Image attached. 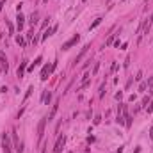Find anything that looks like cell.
I'll return each instance as SVG.
<instances>
[{"label": "cell", "instance_id": "277c9868", "mask_svg": "<svg viewBox=\"0 0 153 153\" xmlns=\"http://www.w3.org/2000/svg\"><path fill=\"white\" fill-rule=\"evenodd\" d=\"M78 39H80V36H78V34H75L71 39H68L66 43H64V45H62V50H70L73 45H77V43H78Z\"/></svg>", "mask_w": 153, "mask_h": 153}, {"label": "cell", "instance_id": "cb8c5ba5", "mask_svg": "<svg viewBox=\"0 0 153 153\" xmlns=\"http://www.w3.org/2000/svg\"><path fill=\"white\" fill-rule=\"evenodd\" d=\"M4 5H5V2L2 0V2H0V11H2V7H4Z\"/></svg>", "mask_w": 153, "mask_h": 153}, {"label": "cell", "instance_id": "44dd1931", "mask_svg": "<svg viewBox=\"0 0 153 153\" xmlns=\"http://www.w3.org/2000/svg\"><path fill=\"white\" fill-rule=\"evenodd\" d=\"M46 25H48V18H46V20H45V21H43V23H41V29H45Z\"/></svg>", "mask_w": 153, "mask_h": 153}, {"label": "cell", "instance_id": "ba28073f", "mask_svg": "<svg viewBox=\"0 0 153 153\" xmlns=\"http://www.w3.org/2000/svg\"><path fill=\"white\" fill-rule=\"evenodd\" d=\"M16 27H18V30H23V27H25V18L21 16V13H18V18H16Z\"/></svg>", "mask_w": 153, "mask_h": 153}, {"label": "cell", "instance_id": "7a4b0ae2", "mask_svg": "<svg viewBox=\"0 0 153 153\" xmlns=\"http://www.w3.org/2000/svg\"><path fill=\"white\" fill-rule=\"evenodd\" d=\"M46 121H48V119H46V118H43V119H41L39 121V125H38V141H43V135H45V126H46Z\"/></svg>", "mask_w": 153, "mask_h": 153}, {"label": "cell", "instance_id": "484cf974", "mask_svg": "<svg viewBox=\"0 0 153 153\" xmlns=\"http://www.w3.org/2000/svg\"><path fill=\"white\" fill-rule=\"evenodd\" d=\"M150 94L153 96V84H151V87H150Z\"/></svg>", "mask_w": 153, "mask_h": 153}, {"label": "cell", "instance_id": "5b68a950", "mask_svg": "<svg viewBox=\"0 0 153 153\" xmlns=\"http://www.w3.org/2000/svg\"><path fill=\"white\" fill-rule=\"evenodd\" d=\"M64 144H66V137L62 135V137H59L57 139V143H55V148H53V153H61L62 148H64Z\"/></svg>", "mask_w": 153, "mask_h": 153}, {"label": "cell", "instance_id": "e0dca14e", "mask_svg": "<svg viewBox=\"0 0 153 153\" xmlns=\"http://www.w3.org/2000/svg\"><path fill=\"white\" fill-rule=\"evenodd\" d=\"M16 41H18V45H20V46H25V39H23V38H20V36H18V38H16Z\"/></svg>", "mask_w": 153, "mask_h": 153}, {"label": "cell", "instance_id": "8992f818", "mask_svg": "<svg viewBox=\"0 0 153 153\" xmlns=\"http://www.w3.org/2000/svg\"><path fill=\"white\" fill-rule=\"evenodd\" d=\"M0 64H2V70L7 73V70H9V64H7V59H5V53L0 50Z\"/></svg>", "mask_w": 153, "mask_h": 153}, {"label": "cell", "instance_id": "83f0119b", "mask_svg": "<svg viewBox=\"0 0 153 153\" xmlns=\"http://www.w3.org/2000/svg\"><path fill=\"white\" fill-rule=\"evenodd\" d=\"M109 2H111V0H109Z\"/></svg>", "mask_w": 153, "mask_h": 153}, {"label": "cell", "instance_id": "7c38bea8", "mask_svg": "<svg viewBox=\"0 0 153 153\" xmlns=\"http://www.w3.org/2000/svg\"><path fill=\"white\" fill-rule=\"evenodd\" d=\"M38 18H39V14H38V11H34V13L30 14V20H29V23H30V25H36V23H38Z\"/></svg>", "mask_w": 153, "mask_h": 153}, {"label": "cell", "instance_id": "ffe728a7", "mask_svg": "<svg viewBox=\"0 0 153 153\" xmlns=\"http://www.w3.org/2000/svg\"><path fill=\"white\" fill-rule=\"evenodd\" d=\"M121 98H123V93H121V91L116 93V100H121Z\"/></svg>", "mask_w": 153, "mask_h": 153}, {"label": "cell", "instance_id": "3957f363", "mask_svg": "<svg viewBox=\"0 0 153 153\" xmlns=\"http://www.w3.org/2000/svg\"><path fill=\"white\" fill-rule=\"evenodd\" d=\"M53 70H55V62H52L50 66L46 64V66L43 68V71H41V80H46V78H48V75H50Z\"/></svg>", "mask_w": 153, "mask_h": 153}, {"label": "cell", "instance_id": "52a82bcc", "mask_svg": "<svg viewBox=\"0 0 153 153\" xmlns=\"http://www.w3.org/2000/svg\"><path fill=\"white\" fill-rule=\"evenodd\" d=\"M89 48H91V46H89V45H85V46L82 48V52H80V53H78V55H77V57H75V61H73V64H77V62H80V61H82V57H84V55L87 53V50H89Z\"/></svg>", "mask_w": 153, "mask_h": 153}, {"label": "cell", "instance_id": "6da1fadb", "mask_svg": "<svg viewBox=\"0 0 153 153\" xmlns=\"http://www.w3.org/2000/svg\"><path fill=\"white\" fill-rule=\"evenodd\" d=\"M2 150H4V153H13L11 141H9V135H7V133H4V135H2Z\"/></svg>", "mask_w": 153, "mask_h": 153}, {"label": "cell", "instance_id": "30bf717a", "mask_svg": "<svg viewBox=\"0 0 153 153\" xmlns=\"http://www.w3.org/2000/svg\"><path fill=\"white\" fill-rule=\"evenodd\" d=\"M25 68H27V61H21V64L20 66H18V71H16V75H18V77H23V71H25Z\"/></svg>", "mask_w": 153, "mask_h": 153}, {"label": "cell", "instance_id": "2e32d148", "mask_svg": "<svg viewBox=\"0 0 153 153\" xmlns=\"http://www.w3.org/2000/svg\"><path fill=\"white\" fill-rule=\"evenodd\" d=\"M98 70H100V62H94V68H93V75H96V73H98Z\"/></svg>", "mask_w": 153, "mask_h": 153}, {"label": "cell", "instance_id": "9a60e30c", "mask_svg": "<svg viewBox=\"0 0 153 153\" xmlns=\"http://www.w3.org/2000/svg\"><path fill=\"white\" fill-rule=\"evenodd\" d=\"M102 20H103V18H96V20H94V21L91 23V27H89V29H94V27H98V25L102 23Z\"/></svg>", "mask_w": 153, "mask_h": 153}, {"label": "cell", "instance_id": "d4e9b609", "mask_svg": "<svg viewBox=\"0 0 153 153\" xmlns=\"http://www.w3.org/2000/svg\"><path fill=\"white\" fill-rule=\"evenodd\" d=\"M150 137H153V126L150 128Z\"/></svg>", "mask_w": 153, "mask_h": 153}, {"label": "cell", "instance_id": "4fadbf2b", "mask_svg": "<svg viewBox=\"0 0 153 153\" xmlns=\"http://www.w3.org/2000/svg\"><path fill=\"white\" fill-rule=\"evenodd\" d=\"M50 100H52V93L46 91L45 94H43V103H45V105H48V103H50Z\"/></svg>", "mask_w": 153, "mask_h": 153}, {"label": "cell", "instance_id": "9c48e42d", "mask_svg": "<svg viewBox=\"0 0 153 153\" xmlns=\"http://www.w3.org/2000/svg\"><path fill=\"white\" fill-rule=\"evenodd\" d=\"M57 111H59V100H57V102H55V105L52 107V112L48 114V118H46V119H48V121H52V119L55 118V114H57Z\"/></svg>", "mask_w": 153, "mask_h": 153}, {"label": "cell", "instance_id": "ac0fdd59", "mask_svg": "<svg viewBox=\"0 0 153 153\" xmlns=\"http://www.w3.org/2000/svg\"><path fill=\"white\" fill-rule=\"evenodd\" d=\"M5 25H7V29H9V34H13V32H14V29H13L11 21H7V20H5Z\"/></svg>", "mask_w": 153, "mask_h": 153}, {"label": "cell", "instance_id": "8fae6325", "mask_svg": "<svg viewBox=\"0 0 153 153\" xmlns=\"http://www.w3.org/2000/svg\"><path fill=\"white\" fill-rule=\"evenodd\" d=\"M55 30H57V25H53V27H50L48 30H46L45 34H43V38H41V39H46V38H48V36H52V34H53Z\"/></svg>", "mask_w": 153, "mask_h": 153}, {"label": "cell", "instance_id": "4316f807", "mask_svg": "<svg viewBox=\"0 0 153 153\" xmlns=\"http://www.w3.org/2000/svg\"><path fill=\"white\" fill-rule=\"evenodd\" d=\"M150 25H153V16H151V21H150Z\"/></svg>", "mask_w": 153, "mask_h": 153}, {"label": "cell", "instance_id": "7402d4cb", "mask_svg": "<svg viewBox=\"0 0 153 153\" xmlns=\"http://www.w3.org/2000/svg\"><path fill=\"white\" fill-rule=\"evenodd\" d=\"M148 112H153V102L148 105Z\"/></svg>", "mask_w": 153, "mask_h": 153}, {"label": "cell", "instance_id": "d6986e66", "mask_svg": "<svg viewBox=\"0 0 153 153\" xmlns=\"http://www.w3.org/2000/svg\"><path fill=\"white\" fill-rule=\"evenodd\" d=\"M100 121H102V118H100V116H94V125H98Z\"/></svg>", "mask_w": 153, "mask_h": 153}, {"label": "cell", "instance_id": "603a6c76", "mask_svg": "<svg viewBox=\"0 0 153 153\" xmlns=\"http://www.w3.org/2000/svg\"><path fill=\"white\" fill-rule=\"evenodd\" d=\"M41 153H46V144H43V146H41Z\"/></svg>", "mask_w": 153, "mask_h": 153}, {"label": "cell", "instance_id": "5bb4252c", "mask_svg": "<svg viewBox=\"0 0 153 153\" xmlns=\"http://www.w3.org/2000/svg\"><path fill=\"white\" fill-rule=\"evenodd\" d=\"M114 39H116V34H111L109 39H107V43H105V46H111V45L114 43Z\"/></svg>", "mask_w": 153, "mask_h": 153}]
</instances>
